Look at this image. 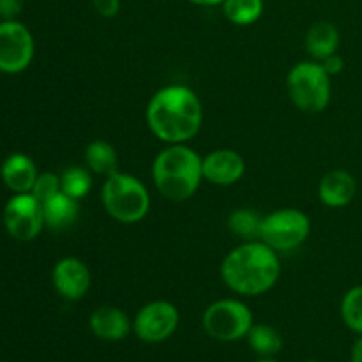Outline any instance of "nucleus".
<instances>
[{
    "label": "nucleus",
    "instance_id": "obj_1",
    "mask_svg": "<svg viewBox=\"0 0 362 362\" xmlns=\"http://www.w3.org/2000/svg\"><path fill=\"white\" fill-rule=\"evenodd\" d=\"M202 103L184 85H168L154 94L147 106V124L152 133L170 145L186 144L200 131Z\"/></svg>",
    "mask_w": 362,
    "mask_h": 362
},
{
    "label": "nucleus",
    "instance_id": "obj_2",
    "mask_svg": "<svg viewBox=\"0 0 362 362\" xmlns=\"http://www.w3.org/2000/svg\"><path fill=\"white\" fill-rule=\"evenodd\" d=\"M281 274L278 251L262 240H247L233 247L221 264V278L230 290L255 297L269 292Z\"/></svg>",
    "mask_w": 362,
    "mask_h": 362
},
{
    "label": "nucleus",
    "instance_id": "obj_3",
    "mask_svg": "<svg viewBox=\"0 0 362 362\" xmlns=\"http://www.w3.org/2000/svg\"><path fill=\"white\" fill-rule=\"evenodd\" d=\"M202 159L184 144L163 148L152 165V177L159 193L172 202L189 200L204 179Z\"/></svg>",
    "mask_w": 362,
    "mask_h": 362
},
{
    "label": "nucleus",
    "instance_id": "obj_4",
    "mask_svg": "<svg viewBox=\"0 0 362 362\" xmlns=\"http://www.w3.org/2000/svg\"><path fill=\"white\" fill-rule=\"evenodd\" d=\"M103 205L113 219L120 223H138L151 209L148 191L136 177L115 172L103 184Z\"/></svg>",
    "mask_w": 362,
    "mask_h": 362
},
{
    "label": "nucleus",
    "instance_id": "obj_5",
    "mask_svg": "<svg viewBox=\"0 0 362 362\" xmlns=\"http://www.w3.org/2000/svg\"><path fill=\"white\" fill-rule=\"evenodd\" d=\"M290 99L308 113L324 112L331 103V76L320 62H299L286 76Z\"/></svg>",
    "mask_w": 362,
    "mask_h": 362
},
{
    "label": "nucleus",
    "instance_id": "obj_6",
    "mask_svg": "<svg viewBox=\"0 0 362 362\" xmlns=\"http://www.w3.org/2000/svg\"><path fill=\"white\" fill-rule=\"evenodd\" d=\"M202 324L212 339L232 343L246 338L250 329L253 327V313L240 300L221 299L205 310Z\"/></svg>",
    "mask_w": 362,
    "mask_h": 362
},
{
    "label": "nucleus",
    "instance_id": "obj_7",
    "mask_svg": "<svg viewBox=\"0 0 362 362\" xmlns=\"http://www.w3.org/2000/svg\"><path fill=\"white\" fill-rule=\"evenodd\" d=\"M310 232V218L303 211L281 209L262 218L258 239L274 251H290L306 243Z\"/></svg>",
    "mask_w": 362,
    "mask_h": 362
},
{
    "label": "nucleus",
    "instance_id": "obj_8",
    "mask_svg": "<svg viewBox=\"0 0 362 362\" xmlns=\"http://www.w3.org/2000/svg\"><path fill=\"white\" fill-rule=\"evenodd\" d=\"M34 37L18 20L0 21V73L18 74L34 59Z\"/></svg>",
    "mask_w": 362,
    "mask_h": 362
},
{
    "label": "nucleus",
    "instance_id": "obj_9",
    "mask_svg": "<svg viewBox=\"0 0 362 362\" xmlns=\"http://www.w3.org/2000/svg\"><path fill=\"white\" fill-rule=\"evenodd\" d=\"M4 226L13 239L34 240L45 228L42 204L32 193L14 194L4 207Z\"/></svg>",
    "mask_w": 362,
    "mask_h": 362
},
{
    "label": "nucleus",
    "instance_id": "obj_10",
    "mask_svg": "<svg viewBox=\"0 0 362 362\" xmlns=\"http://www.w3.org/2000/svg\"><path fill=\"white\" fill-rule=\"evenodd\" d=\"M180 315L172 303L154 300L141 308L133 322V331L144 343H163L177 331Z\"/></svg>",
    "mask_w": 362,
    "mask_h": 362
},
{
    "label": "nucleus",
    "instance_id": "obj_11",
    "mask_svg": "<svg viewBox=\"0 0 362 362\" xmlns=\"http://www.w3.org/2000/svg\"><path fill=\"white\" fill-rule=\"evenodd\" d=\"M53 286L62 299H83L90 288V271L78 258H62L53 269Z\"/></svg>",
    "mask_w": 362,
    "mask_h": 362
},
{
    "label": "nucleus",
    "instance_id": "obj_12",
    "mask_svg": "<svg viewBox=\"0 0 362 362\" xmlns=\"http://www.w3.org/2000/svg\"><path fill=\"white\" fill-rule=\"evenodd\" d=\"M204 179L216 186H232L239 182L244 175V159L239 152L232 148H218L202 159Z\"/></svg>",
    "mask_w": 362,
    "mask_h": 362
},
{
    "label": "nucleus",
    "instance_id": "obj_13",
    "mask_svg": "<svg viewBox=\"0 0 362 362\" xmlns=\"http://www.w3.org/2000/svg\"><path fill=\"white\" fill-rule=\"evenodd\" d=\"M357 193V182L352 173L345 170H332L322 177L318 184V197L327 207H346Z\"/></svg>",
    "mask_w": 362,
    "mask_h": 362
},
{
    "label": "nucleus",
    "instance_id": "obj_14",
    "mask_svg": "<svg viewBox=\"0 0 362 362\" xmlns=\"http://www.w3.org/2000/svg\"><path fill=\"white\" fill-rule=\"evenodd\" d=\"M88 325L95 338L103 341H120L131 331V322L122 310L115 306H101L90 315Z\"/></svg>",
    "mask_w": 362,
    "mask_h": 362
},
{
    "label": "nucleus",
    "instance_id": "obj_15",
    "mask_svg": "<svg viewBox=\"0 0 362 362\" xmlns=\"http://www.w3.org/2000/svg\"><path fill=\"white\" fill-rule=\"evenodd\" d=\"M37 168L28 156L21 152H14L0 166V177L2 182L9 187L13 193H30L37 179Z\"/></svg>",
    "mask_w": 362,
    "mask_h": 362
},
{
    "label": "nucleus",
    "instance_id": "obj_16",
    "mask_svg": "<svg viewBox=\"0 0 362 362\" xmlns=\"http://www.w3.org/2000/svg\"><path fill=\"white\" fill-rule=\"evenodd\" d=\"M78 214H80L78 200L67 197L62 191L42 204L45 226H48L49 230H55V232H62V230L74 225L78 219Z\"/></svg>",
    "mask_w": 362,
    "mask_h": 362
},
{
    "label": "nucleus",
    "instance_id": "obj_17",
    "mask_svg": "<svg viewBox=\"0 0 362 362\" xmlns=\"http://www.w3.org/2000/svg\"><path fill=\"white\" fill-rule=\"evenodd\" d=\"M339 46V32L331 21H317L306 34V49L313 59L324 60L334 55Z\"/></svg>",
    "mask_w": 362,
    "mask_h": 362
},
{
    "label": "nucleus",
    "instance_id": "obj_18",
    "mask_svg": "<svg viewBox=\"0 0 362 362\" xmlns=\"http://www.w3.org/2000/svg\"><path fill=\"white\" fill-rule=\"evenodd\" d=\"M85 163L92 173L110 177L119 172V156L112 144L105 140H94L85 151Z\"/></svg>",
    "mask_w": 362,
    "mask_h": 362
},
{
    "label": "nucleus",
    "instance_id": "obj_19",
    "mask_svg": "<svg viewBox=\"0 0 362 362\" xmlns=\"http://www.w3.org/2000/svg\"><path fill=\"white\" fill-rule=\"evenodd\" d=\"M246 338L251 349L260 357H274L283 349L281 334L272 325L253 324Z\"/></svg>",
    "mask_w": 362,
    "mask_h": 362
},
{
    "label": "nucleus",
    "instance_id": "obj_20",
    "mask_svg": "<svg viewBox=\"0 0 362 362\" xmlns=\"http://www.w3.org/2000/svg\"><path fill=\"white\" fill-rule=\"evenodd\" d=\"M60 189L74 200H81L92 189L90 170L83 166H69L60 173Z\"/></svg>",
    "mask_w": 362,
    "mask_h": 362
},
{
    "label": "nucleus",
    "instance_id": "obj_21",
    "mask_svg": "<svg viewBox=\"0 0 362 362\" xmlns=\"http://www.w3.org/2000/svg\"><path fill=\"white\" fill-rule=\"evenodd\" d=\"M223 13L235 25H253L264 13V0H225Z\"/></svg>",
    "mask_w": 362,
    "mask_h": 362
},
{
    "label": "nucleus",
    "instance_id": "obj_22",
    "mask_svg": "<svg viewBox=\"0 0 362 362\" xmlns=\"http://www.w3.org/2000/svg\"><path fill=\"white\" fill-rule=\"evenodd\" d=\"M260 223L262 218H258L257 212L250 211V209H237L230 214L228 228L240 239L251 240L260 233Z\"/></svg>",
    "mask_w": 362,
    "mask_h": 362
},
{
    "label": "nucleus",
    "instance_id": "obj_23",
    "mask_svg": "<svg viewBox=\"0 0 362 362\" xmlns=\"http://www.w3.org/2000/svg\"><path fill=\"white\" fill-rule=\"evenodd\" d=\"M341 317L346 327L362 334V285L354 286L345 293L341 303Z\"/></svg>",
    "mask_w": 362,
    "mask_h": 362
},
{
    "label": "nucleus",
    "instance_id": "obj_24",
    "mask_svg": "<svg viewBox=\"0 0 362 362\" xmlns=\"http://www.w3.org/2000/svg\"><path fill=\"white\" fill-rule=\"evenodd\" d=\"M60 191H62L60 189V175H57V173L53 172H45L39 173L30 193L34 194L41 204H45V202H48L49 198H53L57 193H60Z\"/></svg>",
    "mask_w": 362,
    "mask_h": 362
},
{
    "label": "nucleus",
    "instance_id": "obj_25",
    "mask_svg": "<svg viewBox=\"0 0 362 362\" xmlns=\"http://www.w3.org/2000/svg\"><path fill=\"white\" fill-rule=\"evenodd\" d=\"M23 11V0H0V18L16 20Z\"/></svg>",
    "mask_w": 362,
    "mask_h": 362
},
{
    "label": "nucleus",
    "instance_id": "obj_26",
    "mask_svg": "<svg viewBox=\"0 0 362 362\" xmlns=\"http://www.w3.org/2000/svg\"><path fill=\"white\" fill-rule=\"evenodd\" d=\"M92 6L103 18H115L120 11V0H92Z\"/></svg>",
    "mask_w": 362,
    "mask_h": 362
},
{
    "label": "nucleus",
    "instance_id": "obj_27",
    "mask_svg": "<svg viewBox=\"0 0 362 362\" xmlns=\"http://www.w3.org/2000/svg\"><path fill=\"white\" fill-rule=\"evenodd\" d=\"M322 66H324V69L327 71L329 76H334V74H339L343 71V67H345V62H343L341 57L338 55V53H334V55L327 57V59L322 60Z\"/></svg>",
    "mask_w": 362,
    "mask_h": 362
},
{
    "label": "nucleus",
    "instance_id": "obj_28",
    "mask_svg": "<svg viewBox=\"0 0 362 362\" xmlns=\"http://www.w3.org/2000/svg\"><path fill=\"white\" fill-rule=\"evenodd\" d=\"M350 362H362V338L357 339L356 345H354L352 357H350Z\"/></svg>",
    "mask_w": 362,
    "mask_h": 362
},
{
    "label": "nucleus",
    "instance_id": "obj_29",
    "mask_svg": "<svg viewBox=\"0 0 362 362\" xmlns=\"http://www.w3.org/2000/svg\"><path fill=\"white\" fill-rule=\"evenodd\" d=\"M189 2L197 4V6H218V4H223L225 0H189Z\"/></svg>",
    "mask_w": 362,
    "mask_h": 362
},
{
    "label": "nucleus",
    "instance_id": "obj_30",
    "mask_svg": "<svg viewBox=\"0 0 362 362\" xmlns=\"http://www.w3.org/2000/svg\"><path fill=\"white\" fill-rule=\"evenodd\" d=\"M255 362H278L276 359H272V357H262V359L255 361Z\"/></svg>",
    "mask_w": 362,
    "mask_h": 362
},
{
    "label": "nucleus",
    "instance_id": "obj_31",
    "mask_svg": "<svg viewBox=\"0 0 362 362\" xmlns=\"http://www.w3.org/2000/svg\"><path fill=\"white\" fill-rule=\"evenodd\" d=\"M303 362H317V361H303Z\"/></svg>",
    "mask_w": 362,
    "mask_h": 362
}]
</instances>
